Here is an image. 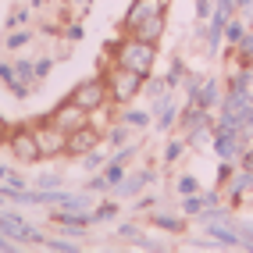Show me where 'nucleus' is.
<instances>
[{
  "mask_svg": "<svg viewBox=\"0 0 253 253\" xmlns=\"http://www.w3.org/2000/svg\"><path fill=\"white\" fill-rule=\"evenodd\" d=\"M107 50H111V61H114V64H122V68H128V72H139L143 79L154 75L157 43H146V40H139V36L122 32V40H111Z\"/></svg>",
  "mask_w": 253,
  "mask_h": 253,
  "instance_id": "f257e3e1",
  "label": "nucleus"
},
{
  "mask_svg": "<svg viewBox=\"0 0 253 253\" xmlns=\"http://www.w3.org/2000/svg\"><path fill=\"white\" fill-rule=\"evenodd\" d=\"M104 82H107V96H111V107H128L146 86V79L139 72H128L122 64L111 61V68L104 72Z\"/></svg>",
  "mask_w": 253,
  "mask_h": 253,
  "instance_id": "f03ea898",
  "label": "nucleus"
},
{
  "mask_svg": "<svg viewBox=\"0 0 253 253\" xmlns=\"http://www.w3.org/2000/svg\"><path fill=\"white\" fill-rule=\"evenodd\" d=\"M7 154L18 161V164H40L43 154H40V143H36V132H32V122H22V125H11L7 128Z\"/></svg>",
  "mask_w": 253,
  "mask_h": 253,
  "instance_id": "7ed1b4c3",
  "label": "nucleus"
},
{
  "mask_svg": "<svg viewBox=\"0 0 253 253\" xmlns=\"http://www.w3.org/2000/svg\"><path fill=\"white\" fill-rule=\"evenodd\" d=\"M68 100H75L82 111H89V118H93V114H100L104 107H111V96H107V82H104V75L82 79L79 86L68 93Z\"/></svg>",
  "mask_w": 253,
  "mask_h": 253,
  "instance_id": "20e7f679",
  "label": "nucleus"
},
{
  "mask_svg": "<svg viewBox=\"0 0 253 253\" xmlns=\"http://www.w3.org/2000/svg\"><path fill=\"white\" fill-rule=\"evenodd\" d=\"M32 132H36V143H40V154L43 161H54V157H64V146H68V132H61L50 118H36L32 122Z\"/></svg>",
  "mask_w": 253,
  "mask_h": 253,
  "instance_id": "39448f33",
  "label": "nucleus"
},
{
  "mask_svg": "<svg viewBox=\"0 0 253 253\" xmlns=\"http://www.w3.org/2000/svg\"><path fill=\"white\" fill-rule=\"evenodd\" d=\"M96 146H104V132H100L96 125H93V118H89V125H82V128H75V132H68V146H64V157H86L89 150H96Z\"/></svg>",
  "mask_w": 253,
  "mask_h": 253,
  "instance_id": "423d86ee",
  "label": "nucleus"
},
{
  "mask_svg": "<svg viewBox=\"0 0 253 253\" xmlns=\"http://www.w3.org/2000/svg\"><path fill=\"white\" fill-rule=\"evenodd\" d=\"M46 118H50L61 132H75V128H82V125H89V111H82L75 100H61V104L50 111Z\"/></svg>",
  "mask_w": 253,
  "mask_h": 253,
  "instance_id": "0eeeda50",
  "label": "nucleus"
},
{
  "mask_svg": "<svg viewBox=\"0 0 253 253\" xmlns=\"http://www.w3.org/2000/svg\"><path fill=\"white\" fill-rule=\"evenodd\" d=\"M0 232H4L7 239H14V243H40V246H43V239H46L43 232L29 228L18 214H11V211H4V207H0Z\"/></svg>",
  "mask_w": 253,
  "mask_h": 253,
  "instance_id": "6e6552de",
  "label": "nucleus"
},
{
  "mask_svg": "<svg viewBox=\"0 0 253 253\" xmlns=\"http://www.w3.org/2000/svg\"><path fill=\"white\" fill-rule=\"evenodd\" d=\"M161 11H168V0H132L122 18V32H132L139 22H146L150 14H161Z\"/></svg>",
  "mask_w": 253,
  "mask_h": 253,
  "instance_id": "1a4fd4ad",
  "label": "nucleus"
},
{
  "mask_svg": "<svg viewBox=\"0 0 253 253\" xmlns=\"http://www.w3.org/2000/svg\"><path fill=\"white\" fill-rule=\"evenodd\" d=\"M154 178H157V171H154V168H139V171H128V175L122 178V185H114V196H118V200L139 196V193H143V189H146V185L154 182Z\"/></svg>",
  "mask_w": 253,
  "mask_h": 253,
  "instance_id": "9d476101",
  "label": "nucleus"
},
{
  "mask_svg": "<svg viewBox=\"0 0 253 253\" xmlns=\"http://www.w3.org/2000/svg\"><path fill=\"white\" fill-rule=\"evenodd\" d=\"M164 29H168V11L150 14V18L139 22L136 29L128 32V36H139V40H146V43H161V40H164Z\"/></svg>",
  "mask_w": 253,
  "mask_h": 253,
  "instance_id": "9b49d317",
  "label": "nucleus"
},
{
  "mask_svg": "<svg viewBox=\"0 0 253 253\" xmlns=\"http://www.w3.org/2000/svg\"><path fill=\"white\" fill-rule=\"evenodd\" d=\"M246 193H253V171L239 168V171H235V175L225 182V196H228V204H232V207H239Z\"/></svg>",
  "mask_w": 253,
  "mask_h": 253,
  "instance_id": "f8f14e48",
  "label": "nucleus"
},
{
  "mask_svg": "<svg viewBox=\"0 0 253 253\" xmlns=\"http://www.w3.org/2000/svg\"><path fill=\"white\" fill-rule=\"evenodd\" d=\"M146 221L154 228H161V232H168V235H182L185 228H189V217L185 214H168V211H154Z\"/></svg>",
  "mask_w": 253,
  "mask_h": 253,
  "instance_id": "ddd939ff",
  "label": "nucleus"
},
{
  "mask_svg": "<svg viewBox=\"0 0 253 253\" xmlns=\"http://www.w3.org/2000/svg\"><path fill=\"white\" fill-rule=\"evenodd\" d=\"M221 96H225L221 82H217V79H204V86H200L196 100H189V104L204 107V111H217V104H221Z\"/></svg>",
  "mask_w": 253,
  "mask_h": 253,
  "instance_id": "4468645a",
  "label": "nucleus"
},
{
  "mask_svg": "<svg viewBox=\"0 0 253 253\" xmlns=\"http://www.w3.org/2000/svg\"><path fill=\"white\" fill-rule=\"evenodd\" d=\"M207 235H211L217 246H225V250L243 246V235L235 232V228H225V221H211V225H207Z\"/></svg>",
  "mask_w": 253,
  "mask_h": 253,
  "instance_id": "2eb2a0df",
  "label": "nucleus"
},
{
  "mask_svg": "<svg viewBox=\"0 0 253 253\" xmlns=\"http://www.w3.org/2000/svg\"><path fill=\"white\" fill-rule=\"evenodd\" d=\"M32 36H36L32 29H7V36H4V50H7V54H22V50L32 43Z\"/></svg>",
  "mask_w": 253,
  "mask_h": 253,
  "instance_id": "dca6fc26",
  "label": "nucleus"
},
{
  "mask_svg": "<svg viewBox=\"0 0 253 253\" xmlns=\"http://www.w3.org/2000/svg\"><path fill=\"white\" fill-rule=\"evenodd\" d=\"M154 118H157V132H171V128L178 125V107H175V100H168V104H164Z\"/></svg>",
  "mask_w": 253,
  "mask_h": 253,
  "instance_id": "f3484780",
  "label": "nucleus"
},
{
  "mask_svg": "<svg viewBox=\"0 0 253 253\" xmlns=\"http://www.w3.org/2000/svg\"><path fill=\"white\" fill-rule=\"evenodd\" d=\"M128 132H132V128L122 122V118H118V122H114V125L104 132V143H107L111 150H118V146H125V143H128Z\"/></svg>",
  "mask_w": 253,
  "mask_h": 253,
  "instance_id": "a211bd4d",
  "label": "nucleus"
},
{
  "mask_svg": "<svg viewBox=\"0 0 253 253\" xmlns=\"http://www.w3.org/2000/svg\"><path fill=\"white\" fill-rule=\"evenodd\" d=\"M243 36H246V18H243V14H232L228 25H225V43H228V46H235Z\"/></svg>",
  "mask_w": 253,
  "mask_h": 253,
  "instance_id": "6ab92c4d",
  "label": "nucleus"
},
{
  "mask_svg": "<svg viewBox=\"0 0 253 253\" xmlns=\"http://www.w3.org/2000/svg\"><path fill=\"white\" fill-rule=\"evenodd\" d=\"M122 122H125L128 128H150V122H154V114H150V111H136V107H125Z\"/></svg>",
  "mask_w": 253,
  "mask_h": 253,
  "instance_id": "aec40b11",
  "label": "nucleus"
},
{
  "mask_svg": "<svg viewBox=\"0 0 253 253\" xmlns=\"http://www.w3.org/2000/svg\"><path fill=\"white\" fill-rule=\"evenodd\" d=\"M114 214H118V200H104L100 207L89 211V225H100V221H114Z\"/></svg>",
  "mask_w": 253,
  "mask_h": 253,
  "instance_id": "412c9836",
  "label": "nucleus"
},
{
  "mask_svg": "<svg viewBox=\"0 0 253 253\" xmlns=\"http://www.w3.org/2000/svg\"><path fill=\"white\" fill-rule=\"evenodd\" d=\"M189 75V68H185V61L182 57H175L171 61V68H168V75H164V82H168V89H175V86H182V79Z\"/></svg>",
  "mask_w": 253,
  "mask_h": 253,
  "instance_id": "4be33fe9",
  "label": "nucleus"
},
{
  "mask_svg": "<svg viewBox=\"0 0 253 253\" xmlns=\"http://www.w3.org/2000/svg\"><path fill=\"white\" fill-rule=\"evenodd\" d=\"M79 161H82V168H86V171L96 175V171H104V164H107L111 157H104V150L96 146V150H89V154H86V157H79Z\"/></svg>",
  "mask_w": 253,
  "mask_h": 253,
  "instance_id": "5701e85b",
  "label": "nucleus"
},
{
  "mask_svg": "<svg viewBox=\"0 0 253 253\" xmlns=\"http://www.w3.org/2000/svg\"><path fill=\"white\" fill-rule=\"evenodd\" d=\"M29 18H32V7H14L11 14H7V22H4V29H25L29 25Z\"/></svg>",
  "mask_w": 253,
  "mask_h": 253,
  "instance_id": "b1692460",
  "label": "nucleus"
},
{
  "mask_svg": "<svg viewBox=\"0 0 253 253\" xmlns=\"http://www.w3.org/2000/svg\"><path fill=\"white\" fill-rule=\"evenodd\" d=\"M125 175H128V171H125V164H118V161H107V164H104V178H107L111 189H114V185H122Z\"/></svg>",
  "mask_w": 253,
  "mask_h": 253,
  "instance_id": "393cba45",
  "label": "nucleus"
},
{
  "mask_svg": "<svg viewBox=\"0 0 253 253\" xmlns=\"http://www.w3.org/2000/svg\"><path fill=\"white\" fill-rule=\"evenodd\" d=\"M185 139H168V146H164V164H175V161H182V154H185Z\"/></svg>",
  "mask_w": 253,
  "mask_h": 253,
  "instance_id": "a878e982",
  "label": "nucleus"
},
{
  "mask_svg": "<svg viewBox=\"0 0 253 253\" xmlns=\"http://www.w3.org/2000/svg\"><path fill=\"white\" fill-rule=\"evenodd\" d=\"M200 211H204V196H200V193L182 196V214L185 217H200Z\"/></svg>",
  "mask_w": 253,
  "mask_h": 253,
  "instance_id": "bb28decb",
  "label": "nucleus"
},
{
  "mask_svg": "<svg viewBox=\"0 0 253 253\" xmlns=\"http://www.w3.org/2000/svg\"><path fill=\"white\" fill-rule=\"evenodd\" d=\"M175 189H178V196H193V193H200V178L196 175H182L175 182Z\"/></svg>",
  "mask_w": 253,
  "mask_h": 253,
  "instance_id": "cd10ccee",
  "label": "nucleus"
},
{
  "mask_svg": "<svg viewBox=\"0 0 253 253\" xmlns=\"http://www.w3.org/2000/svg\"><path fill=\"white\" fill-rule=\"evenodd\" d=\"M43 250H54V253H79V243H68V239H43Z\"/></svg>",
  "mask_w": 253,
  "mask_h": 253,
  "instance_id": "c85d7f7f",
  "label": "nucleus"
},
{
  "mask_svg": "<svg viewBox=\"0 0 253 253\" xmlns=\"http://www.w3.org/2000/svg\"><path fill=\"white\" fill-rule=\"evenodd\" d=\"M61 36L68 40V43H82V36H86V29H82V22H68L61 29Z\"/></svg>",
  "mask_w": 253,
  "mask_h": 253,
  "instance_id": "c756f323",
  "label": "nucleus"
},
{
  "mask_svg": "<svg viewBox=\"0 0 253 253\" xmlns=\"http://www.w3.org/2000/svg\"><path fill=\"white\" fill-rule=\"evenodd\" d=\"M32 68H36V82L50 79V72H54V57H40V61H32Z\"/></svg>",
  "mask_w": 253,
  "mask_h": 253,
  "instance_id": "7c9ffc66",
  "label": "nucleus"
},
{
  "mask_svg": "<svg viewBox=\"0 0 253 253\" xmlns=\"http://www.w3.org/2000/svg\"><path fill=\"white\" fill-rule=\"evenodd\" d=\"M86 189H89V193H96V196H100V193H107V189H111V185H107V178H104V171H96V175L89 178V185H86Z\"/></svg>",
  "mask_w": 253,
  "mask_h": 253,
  "instance_id": "2f4dec72",
  "label": "nucleus"
},
{
  "mask_svg": "<svg viewBox=\"0 0 253 253\" xmlns=\"http://www.w3.org/2000/svg\"><path fill=\"white\" fill-rule=\"evenodd\" d=\"M143 89H146L150 96H161V93H168V82H164V79H154V75H150Z\"/></svg>",
  "mask_w": 253,
  "mask_h": 253,
  "instance_id": "473e14b6",
  "label": "nucleus"
},
{
  "mask_svg": "<svg viewBox=\"0 0 253 253\" xmlns=\"http://www.w3.org/2000/svg\"><path fill=\"white\" fill-rule=\"evenodd\" d=\"M193 4H196V22H207L214 11V0H193Z\"/></svg>",
  "mask_w": 253,
  "mask_h": 253,
  "instance_id": "72a5a7b5",
  "label": "nucleus"
},
{
  "mask_svg": "<svg viewBox=\"0 0 253 253\" xmlns=\"http://www.w3.org/2000/svg\"><path fill=\"white\" fill-rule=\"evenodd\" d=\"M235 175V168H232V161H221V168H217V189H225V182Z\"/></svg>",
  "mask_w": 253,
  "mask_h": 253,
  "instance_id": "f704fd0d",
  "label": "nucleus"
},
{
  "mask_svg": "<svg viewBox=\"0 0 253 253\" xmlns=\"http://www.w3.org/2000/svg\"><path fill=\"white\" fill-rule=\"evenodd\" d=\"M118 235H122V239H139L143 228H139V225H132V221H125V225H118Z\"/></svg>",
  "mask_w": 253,
  "mask_h": 253,
  "instance_id": "c9c22d12",
  "label": "nucleus"
},
{
  "mask_svg": "<svg viewBox=\"0 0 253 253\" xmlns=\"http://www.w3.org/2000/svg\"><path fill=\"white\" fill-rule=\"evenodd\" d=\"M239 168L253 171V143H246V146H243V154H239Z\"/></svg>",
  "mask_w": 253,
  "mask_h": 253,
  "instance_id": "e433bc0d",
  "label": "nucleus"
},
{
  "mask_svg": "<svg viewBox=\"0 0 253 253\" xmlns=\"http://www.w3.org/2000/svg\"><path fill=\"white\" fill-rule=\"evenodd\" d=\"M204 196V207H221V189H211V193H200Z\"/></svg>",
  "mask_w": 253,
  "mask_h": 253,
  "instance_id": "4c0bfd02",
  "label": "nucleus"
},
{
  "mask_svg": "<svg viewBox=\"0 0 253 253\" xmlns=\"http://www.w3.org/2000/svg\"><path fill=\"white\" fill-rule=\"evenodd\" d=\"M36 185H40V189H57V185H61V175H43Z\"/></svg>",
  "mask_w": 253,
  "mask_h": 253,
  "instance_id": "58836bf2",
  "label": "nucleus"
},
{
  "mask_svg": "<svg viewBox=\"0 0 253 253\" xmlns=\"http://www.w3.org/2000/svg\"><path fill=\"white\" fill-rule=\"evenodd\" d=\"M154 204H157L154 196H139V200H136V211H154Z\"/></svg>",
  "mask_w": 253,
  "mask_h": 253,
  "instance_id": "ea45409f",
  "label": "nucleus"
},
{
  "mask_svg": "<svg viewBox=\"0 0 253 253\" xmlns=\"http://www.w3.org/2000/svg\"><path fill=\"white\" fill-rule=\"evenodd\" d=\"M0 250H4V253H14V239H7L4 232H0Z\"/></svg>",
  "mask_w": 253,
  "mask_h": 253,
  "instance_id": "a19ab883",
  "label": "nucleus"
},
{
  "mask_svg": "<svg viewBox=\"0 0 253 253\" xmlns=\"http://www.w3.org/2000/svg\"><path fill=\"white\" fill-rule=\"evenodd\" d=\"M7 178H14V171H11L7 164H0V182H7Z\"/></svg>",
  "mask_w": 253,
  "mask_h": 253,
  "instance_id": "79ce46f5",
  "label": "nucleus"
},
{
  "mask_svg": "<svg viewBox=\"0 0 253 253\" xmlns=\"http://www.w3.org/2000/svg\"><path fill=\"white\" fill-rule=\"evenodd\" d=\"M43 4H46V0H32V7H43Z\"/></svg>",
  "mask_w": 253,
  "mask_h": 253,
  "instance_id": "37998d69",
  "label": "nucleus"
},
{
  "mask_svg": "<svg viewBox=\"0 0 253 253\" xmlns=\"http://www.w3.org/2000/svg\"><path fill=\"white\" fill-rule=\"evenodd\" d=\"M4 204H7V200H4V193H0V207H4Z\"/></svg>",
  "mask_w": 253,
  "mask_h": 253,
  "instance_id": "c03bdc74",
  "label": "nucleus"
}]
</instances>
